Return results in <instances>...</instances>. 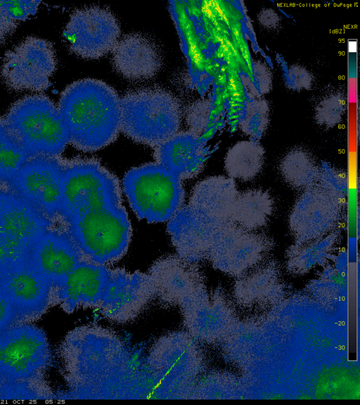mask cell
Segmentation results:
<instances>
[{"instance_id":"6da1fadb","label":"cell","mask_w":360,"mask_h":405,"mask_svg":"<svg viewBox=\"0 0 360 405\" xmlns=\"http://www.w3.org/2000/svg\"><path fill=\"white\" fill-rule=\"evenodd\" d=\"M120 101L116 91L100 79L85 78L69 84L58 105L69 143L94 152L115 141L121 131Z\"/></svg>"},{"instance_id":"7a4b0ae2","label":"cell","mask_w":360,"mask_h":405,"mask_svg":"<svg viewBox=\"0 0 360 405\" xmlns=\"http://www.w3.org/2000/svg\"><path fill=\"white\" fill-rule=\"evenodd\" d=\"M0 340V400L55 399L46 380L52 354L45 331L32 323H17L1 333Z\"/></svg>"},{"instance_id":"3957f363","label":"cell","mask_w":360,"mask_h":405,"mask_svg":"<svg viewBox=\"0 0 360 405\" xmlns=\"http://www.w3.org/2000/svg\"><path fill=\"white\" fill-rule=\"evenodd\" d=\"M121 131L133 141L155 146L178 132L181 111L176 98L157 87L127 93L120 101Z\"/></svg>"},{"instance_id":"277c9868","label":"cell","mask_w":360,"mask_h":405,"mask_svg":"<svg viewBox=\"0 0 360 405\" xmlns=\"http://www.w3.org/2000/svg\"><path fill=\"white\" fill-rule=\"evenodd\" d=\"M29 158L60 157L69 136L58 106L46 95L24 96L13 103L5 117Z\"/></svg>"},{"instance_id":"5b68a950","label":"cell","mask_w":360,"mask_h":405,"mask_svg":"<svg viewBox=\"0 0 360 405\" xmlns=\"http://www.w3.org/2000/svg\"><path fill=\"white\" fill-rule=\"evenodd\" d=\"M115 177L90 159H63L60 216L68 224L86 213L120 206Z\"/></svg>"},{"instance_id":"8992f818","label":"cell","mask_w":360,"mask_h":405,"mask_svg":"<svg viewBox=\"0 0 360 405\" xmlns=\"http://www.w3.org/2000/svg\"><path fill=\"white\" fill-rule=\"evenodd\" d=\"M181 179L162 165L148 163L129 170L123 188L136 216L150 223L170 220L182 207Z\"/></svg>"},{"instance_id":"52a82bcc","label":"cell","mask_w":360,"mask_h":405,"mask_svg":"<svg viewBox=\"0 0 360 405\" xmlns=\"http://www.w3.org/2000/svg\"><path fill=\"white\" fill-rule=\"evenodd\" d=\"M68 226L83 259L97 264L121 259L130 242L131 225L122 205L86 213Z\"/></svg>"},{"instance_id":"ba28073f","label":"cell","mask_w":360,"mask_h":405,"mask_svg":"<svg viewBox=\"0 0 360 405\" xmlns=\"http://www.w3.org/2000/svg\"><path fill=\"white\" fill-rule=\"evenodd\" d=\"M52 222L10 189L0 190V270L29 262Z\"/></svg>"},{"instance_id":"9c48e42d","label":"cell","mask_w":360,"mask_h":405,"mask_svg":"<svg viewBox=\"0 0 360 405\" xmlns=\"http://www.w3.org/2000/svg\"><path fill=\"white\" fill-rule=\"evenodd\" d=\"M56 66L52 44L46 39L30 36L5 53L0 72L4 83L10 90L39 92L49 86Z\"/></svg>"},{"instance_id":"30bf717a","label":"cell","mask_w":360,"mask_h":405,"mask_svg":"<svg viewBox=\"0 0 360 405\" xmlns=\"http://www.w3.org/2000/svg\"><path fill=\"white\" fill-rule=\"evenodd\" d=\"M273 246L274 241L268 236L229 220L219 226L206 258L220 271L241 276L263 263Z\"/></svg>"},{"instance_id":"8fae6325","label":"cell","mask_w":360,"mask_h":405,"mask_svg":"<svg viewBox=\"0 0 360 405\" xmlns=\"http://www.w3.org/2000/svg\"><path fill=\"white\" fill-rule=\"evenodd\" d=\"M63 175L61 157H31L18 169L8 189L52 221L60 215Z\"/></svg>"},{"instance_id":"7c38bea8","label":"cell","mask_w":360,"mask_h":405,"mask_svg":"<svg viewBox=\"0 0 360 405\" xmlns=\"http://www.w3.org/2000/svg\"><path fill=\"white\" fill-rule=\"evenodd\" d=\"M63 36L74 53L84 58L96 59L112 51L119 41L120 27L110 10L99 6L84 7L72 13Z\"/></svg>"},{"instance_id":"4fadbf2b","label":"cell","mask_w":360,"mask_h":405,"mask_svg":"<svg viewBox=\"0 0 360 405\" xmlns=\"http://www.w3.org/2000/svg\"><path fill=\"white\" fill-rule=\"evenodd\" d=\"M0 290L11 304L18 323L39 320L53 305L51 285L29 262L0 270Z\"/></svg>"},{"instance_id":"5bb4252c","label":"cell","mask_w":360,"mask_h":405,"mask_svg":"<svg viewBox=\"0 0 360 405\" xmlns=\"http://www.w3.org/2000/svg\"><path fill=\"white\" fill-rule=\"evenodd\" d=\"M342 202L318 185L304 190L289 217L296 242L314 240L333 232L340 220Z\"/></svg>"},{"instance_id":"9a60e30c","label":"cell","mask_w":360,"mask_h":405,"mask_svg":"<svg viewBox=\"0 0 360 405\" xmlns=\"http://www.w3.org/2000/svg\"><path fill=\"white\" fill-rule=\"evenodd\" d=\"M112 270L105 265L82 260L58 284L52 288L53 304L68 314L80 308L100 307Z\"/></svg>"},{"instance_id":"2e32d148","label":"cell","mask_w":360,"mask_h":405,"mask_svg":"<svg viewBox=\"0 0 360 405\" xmlns=\"http://www.w3.org/2000/svg\"><path fill=\"white\" fill-rule=\"evenodd\" d=\"M83 259L68 232L49 228L35 241L29 264L53 288Z\"/></svg>"},{"instance_id":"e0dca14e","label":"cell","mask_w":360,"mask_h":405,"mask_svg":"<svg viewBox=\"0 0 360 405\" xmlns=\"http://www.w3.org/2000/svg\"><path fill=\"white\" fill-rule=\"evenodd\" d=\"M112 61L116 71L131 80L153 77L162 66L159 48L148 37L138 33L124 35L112 49Z\"/></svg>"},{"instance_id":"ac0fdd59","label":"cell","mask_w":360,"mask_h":405,"mask_svg":"<svg viewBox=\"0 0 360 405\" xmlns=\"http://www.w3.org/2000/svg\"><path fill=\"white\" fill-rule=\"evenodd\" d=\"M154 156L156 162L185 179L195 176L203 168L205 150L198 134L190 130L177 132L157 146Z\"/></svg>"},{"instance_id":"d6986e66","label":"cell","mask_w":360,"mask_h":405,"mask_svg":"<svg viewBox=\"0 0 360 405\" xmlns=\"http://www.w3.org/2000/svg\"><path fill=\"white\" fill-rule=\"evenodd\" d=\"M238 194L233 179L212 176L195 186L188 205L216 220L226 221L231 219Z\"/></svg>"},{"instance_id":"ffe728a7","label":"cell","mask_w":360,"mask_h":405,"mask_svg":"<svg viewBox=\"0 0 360 405\" xmlns=\"http://www.w3.org/2000/svg\"><path fill=\"white\" fill-rule=\"evenodd\" d=\"M274 208V200L268 191L250 189L238 195L230 220L244 229L256 231L268 223Z\"/></svg>"},{"instance_id":"44dd1931","label":"cell","mask_w":360,"mask_h":405,"mask_svg":"<svg viewBox=\"0 0 360 405\" xmlns=\"http://www.w3.org/2000/svg\"><path fill=\"white\" fill-rule=\"evenodd\" d=\"M338 238L336 232L309 242H295L288 250L287 266L293 274H305L330 257Z\"/></svg>"},{"instance_id":"7402d4cb","label":"cell","mask_w":360,"mask_h":405,"mask_svg":"<svg viewBox=\"0 0 360 405\" xmlns=\"http://www.w3.org/2000/svg\"><path fill=\"white\" fill-rule=\"evenodd\" d=\"M264 159L263 148L256 141H243L227 152L224 165L231 179L250 181L260 172Z\"/></svg>"},{"instance_id":"603a6c76","label":"cell","mask_w":360,"mask_h":405,"mask_svg":"<svg viewBox=\"0 0 360 405\" xmlns=\"http://www.w3.org/2000/svg\"><path fill=\"white\" fill-rule=\"evenodd\" d=\"M30 158L6 119L0 117V190L8 189L14 176Z\"/></svg>"},{"instance_id":"cb8c5ba5","label":"cell","mask_w":360,"mask_h":405,"mask_svg":"<svg viewBox=\"0 0 360 405\" xmlns=\"http://www.w3.org/2000/svg\"><path fill=\"white\" fill-rule=\"evenodd\" d=\"M279 169L283 179L295 189L304 191L317 183L319 167L304 149L290 150L282 159Z\"/></svg>"},{"instance_id":"d4e9b609","label":"cell","mask_w":360,"mask_h":405,"mask_svg":"<svg viewBox=\"0 0 360 405\" xmlns=\"http://www.w3.org/2000/svg\"><path fill=\"white\" fill-rule=\"evenodd\" d=\"M281 273L275 262H263L240 276L237 288L247 292L248 301L267 299L272 292L281 290Z\"/></svg>"},{"instance_id":"484cf974","label":"cell","mask_w":360,"mask_h":405,"mask_svg":"<svg viewBox=\"0 0 360 405\" xmlns=\"http://www.w3.org/2000/svg\"><path fill=\"white\" fill-rule=\"evenodd\" d=\"M39 1H0V44L39 8Z\"/></svg>"},{"instance_id":"4316f807","label":"cell","mask_w":360,"mask_h":405,"mask_svg":"<svg viewBox=\"0 0 360 405\" xmlns=\"http://www.w3.org/2000/svg\"><path fill=\"white\" fill-rule=\"evenodd\" d=\"M321 188L343 202L347 191L345 175L340 170L328 165L319 167L318 181Z\"/></svg>"},{"instance_id":"83f0119b","label":"cell","mask_w":360,"mask_h":405,"mask_svg":"<svg viewBox=\"0 0 360 405\" xmlns=\"http://www.w3.org/2000/svg\"><path fill=\"white\" fill-rule=\"evenodd\" d=\"M17 323L11 304L0 290V333Z\"/></svg>"},{"instance_id":"f1b7e54d","label":"cell","mask_w":360,"mask_h":405,"mask_svg":"<svg viewBox=\"0 0 360 405\" xmlns=\"http://www.w3.org/2000/svg\"><path fill=\"white\" fill-rule=\"evenodd\" d=\"M1 358H2V349H1V340H0V389H1Z\"/></svg>"}]
</instances>
